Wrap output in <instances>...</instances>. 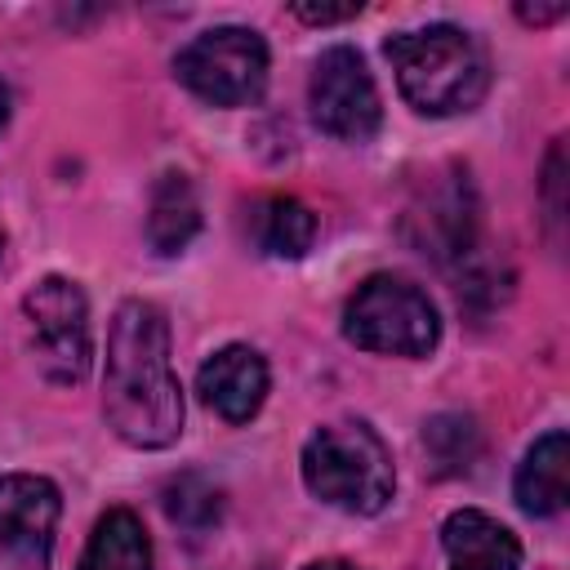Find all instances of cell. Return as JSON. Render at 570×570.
<instances>
[{"label": "cell", "instance_id": "cell-4", "mask_svg": "<svg viewBox=\"0 0 570 570\" xmlns=\"http://www.w3.org/2000/svg\"><path fill=\"white\" fill-rule=\"evenodd\" d=\"M347 343L379 352V356H428L441 338V316L432 298L410 285L405 276H370L343 307Z\"/></svg>", "mask_w": 570, "mask_h": 570}, {"label": "cell", "instance_id": "cell-11", "mask_svg": "<svg viewBox=\"0 0 570 570\" xmlns=\"http://www.w3.org/2000/svg\"><path fill=\"white\" fill-rule=\"evenodd\" d=\"M512 490H517L521 512H530V517H557L566 508V499H570V436L561 428L543 432L525 450Z\"/></svg>", "mask_w": 570, "mask_h": 570}, {"label": "cell", "instance_id": "cell-15", "mask_svg": "<svg viewBox=\"0 0 570 570\" xmlns=\"http://www.w3.org/2000/svg\"><path fill=\"white\" fill-rule=\"evenodd\" d=\"M218 490L200 476H178L169 490H165V512L169 521L187 525V530H209L218 521Z\"/></svg>", "mask_w": 570, "mask_h": 570}, {"label": "cell", "instance_id": "cell-14", "mask_svg": "<svg viewBox=\"0 0 570 570\" xmlns=\"http://www.w3.org/2000/svg\"><path fill=\"white\" fill-rule=\"evenodd\" d=\"M316 240V214L294 196H272L258 214V245L272 258H298Z\"/></svg>", "mask_w": 570, "mask_h": 570}, {"label": "cell", "instance_id": "cell-12", "mask_svg": "<svg viewBox=\"0 0 570 570\" xmlns=\"http://www.w3.org/2000/svg\"><path fill=\"white\" fill-rule=\"evenodd\" d=\"M200 232V200L187 174L165 169L151 187V205H147V240L156 254H178L187 249V240Z\"/></svg>", "mask_w": 570, "mask_h": 570}, {"label": "cell", "instance_id": "cell-9", "mask_svg": "<svg viewBox=\"0 0 570 570\" xmlns=\"http://www.w3.org/2000/svg\"><path fill=\"white\" fill-rule=\"evenodd\" d=\"M196 392L218 419L249 423L267 401V361L245 343H227L200 365Z\"/></svg>", "mask_w": 570, "mask_h": 570}, {"label": "cell", "instance_id": "cell-1", "mask_svg": "<svg viewBox=\"0 0 570 570\" xmlns=\"http://www.w3.org/2000/svg\"><path fill=\"white\" fill-rule=\"evenodd\" d=\"M102 414L134 450H165L183 432V387L169 361V325L156 303L125 298L111 316Z\"/></svg>", "mask_w": 570, "mask_h": 570}, {"label": "cell", "instance_id": "cell-18", "mask_svg": "<svg viewBox=\"0 0 570 570\" xmlns=\"http://www.w3.org/2000/svg\"><path fill=\"white\" fill-rule=\"evenodd\" d=\"M307 570H361V566H352V561H338V557H330V561H312Z\"/></svg>", "mask_w": 570, "mask_h": 570}, {"label": "cell", "instance_id": "cell-3", "mask_svg": "<svg viewBox=\"0 0 570 570\" xmlns=\"http://www.w3.org/2000/svg\"><path fill=\"white\" fill-rule=\"evenodd\" d=\"M303 485L330 508H343L352 517H374L387 508L396 490L392 450L361 419L325 423L303 445Z\"/></svg>", "mask_w": 570, "mask_h": 570}, {"label": "cell", "instance_id": "cell-16", "mask_svg": "<svg viewBox=\"0 0 570 570\" xmlns=\"http://www.w3.org/2000/svg\"><path fill=\"white\" fill-rule=\"evenodd\" d=\"M294 13L312 27H330V22H347L361 13V0H347V4H294Z\"/></svg>", "mask_w": 570, "mask_h": 570}, {"label": "cell", "instance_id": "cell-17", "mask_svg": "<svg viewBox=\"0 0 570 570\" xmlns=\"http://www.w3.org/2000/svg\"><path fill=\"white\" fill-rule=\"evenodd\" d=\"M517 18H521V22H534V27H548V22L566 18V4H561V0H557V4H517Z\"/></svg>", "mask_w": 570, "mask_h": 570}, {"label": "cell", "instance_id": "cell-7", "mask_svg": "<svg viewBox=\"0 0 570 570\" xmlns=\"http://www.w3.org/2000/svg\"><path fill=\"white\" fill-rule=\"evenodd\" d=\"M307 102H312V120L338 142H370L383 125L374 76L352 45H334L316 58Z\"/></svg>", "mask_w": 570, "mask_h": 570}, {"label": "cell", "instance_id": "cell-6", "mask_svg": "<svg viewBox=\"0 0 570 570\" xmlns=\"http://www.w3.org/2000/svg\"><path fill=\"white\" fill-rule=\"evenodd\" d=\"M22 316L31 330V356L49 383H80L94 361L89 334V303L76 281L45 276L27 289Z\"/></svg>", "mask_w": 570, "mask_h": 570}, {"label": "cell", "instance_id": "cell-2", "mask_svg": "<svg viewBox=\"0 0 570 570\" xmlns=\"http://www.w3.org/2000/svg\"><path fill=\"white\" fill-rule=\"evenodd\" d=\"M383 53L396 71L401 98L423 116L472 111L490 89V58L481 40L454 22L396 31L383 40Z\"/></svg>", "mask_w": 570, "mask_h": 570}, {"label": "cell", "instance_id": "cell-10", "mask_svg": "<svg viewBox=\"0 0 570 570\" xmlns=\"http://www.w3.org/2000/svg\"><path fill=\"white\" fill-rule=\"evenodd\" d=\"M441 548L450 557V570H517L521 566L517 534L481 508L450 512L441 525Z\"/></svg>", "mask_w": 570, "mask_h": 570}, {"label": "cell", "instance_id": "cell-19", "mask_svg": "<svg viewBox=\"0 0 570 570\" xmlns=\"http://www.w3.org/2000/svg\"><path fill=\"white\" fill-rule=\"evenodd\" d=\"M4 120H9V94H4V85H0V129H4Z\"/></svg>", "mask_w": 570, "mask_h": 570}, {"label": "cell", "instance_id": "cell-8", "mask_svg": "<svg viewBox=\"0 0 570 570\" xmlns=\"http://www.w3.org/2000/svg\"><path fill=\"white\" fill-rule=\"evenodd\" d=\"M62 494L49 476H0V570H49Z\"/></svg>", "mask_w": 570, "mask_h": 570}, {"label": "cell", "instance_id": "cell-13", "mask_svg": "<svg viewBox=\"0 0 570 570\" xmlns=\"http://www.w3.org/2000/svg\"><path fill=\"white\" fill-rule=\"evenodd\" d=\"M80 570H151V539L129 508H111L98 517Z\"/></svg>", "mask_w": 570, "mask_h": 570}, {"label": "cell", "instance_id": "cell-5", "mask_svg": "<svg viewBox=\"0 0 570 570\" xmlns=\"http://www.w3.org/2000/svg\"><path fill=\"white\" fill-rule=\"evenodd\" d=\"M174 76L214 107H249L267 89V45L254 27H209L178 49Z\"/></svg>", "mask_w": 570, "mask_h": 570}]
</instances>
